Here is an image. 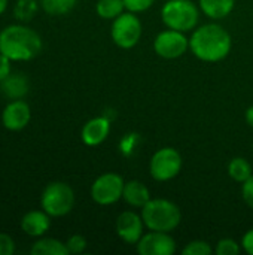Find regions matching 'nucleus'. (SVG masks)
Here are the masks:
<instances>
[{
	"instance_id": "nucleus-1",
	"label": "nucleus",
	"mask_w": 253,
	"mask_h": 255,
	"mask_svg": "<svg viewBox=\"0 0 253 255\" xmlns=\"http://www.w3.org/2000/svg\"><path fill=\"white\" fill-rule=\"evenodd\" d=\"M233 48V37L218 22L195 27L189 37L191 52L204 63H218L228 57Z\"/></svg>"
},
{
	"instance_id": "nucleus-2",
	"label": "nucleus",
	"mask_w": 253,
	"mask_h": 255,
	"mask_svg": "<svg viewBox=\"0 0 253 255\" xmlns=\"http://www.w3.org/2000/svg\"><path fill=\"white\" fill-rule=\"evenodd\" d=\"M43 48L40 34L28 25L10 24L0 31V52L10 61H30Z\"/></svg>"
},
{
	"instance_id": "nucleus-3",
	"label": "nucleus",
	"mask_w": 253,
	"mask_h": 255,
	"mask_svg": "<svg viewBox=\"0 0 253 255\" xmlns=\"http://www.w3.org/2000/svg\"><path fill=\"white\" fill-rule=\"evenodd\" d=\"M140 215L148 230L170 233L180 226V208L167 199H151L142 209Z\"/></svg>"
},
{
	"instance_id": "nucleus-4",
	"label": "nucleus",
	"mask_w": 253,
	"mask_h": 255,
	"mask_svg": "<svg viewBox=\"0 0 253 255\" xmlns=\"http://www.w3.org/2000/svg\"><path fill=\"white\" fill-rule=\"evenodd\" d=\"M161 19L167 28L186 33L197 27L200 10L192 0H167L161 7Z\"/></svg>"
},
{
	"instance_id": "nucleus-5",
	"label": "nucleus",
	"mask_w": 253,
	"mask_h": 255,
	"mask_svg": "<svg viewBox=\"0 0 253 255\" xmlns=\"http://www.w3.org/2000/svg\"><path fill=\"white\" fill-rule=\"evenodd\" d=\"M75 200V191L67 182L54 181L43 188L40 196V208L51 218H61L72 212Z\"/></svg>"
},
{
	"instance_id": "nucleus-6",
	"label": "nucleus",
	"mask_w": 253,
	"mask_h": 255,
	"mask_svg": "<svg viewBox=\"0 0 253 255\" xmlns=\"http://www.w3.org/2000/svg\"><path fill=\"white\" fill-rule=\"evenodd\" d=\"M143 27L142 21L134 12H122L116 16L110 27V37L116 46L121 49H131L134 48L142 39Z\"/></svg>"
},
{
	"instance_id": "nucleus-7",
	"label": "nucleus",
	"mask_w": 253,
	"mask_h": 255,
	"mask_svg": "<svg viewBox=\"0 0 253 255\" xmlns=\"http://www.w3.org/2000/svg\"><path fill=\"white\" fill-rule=\"evenodd\" d=\"M183 166L180 152L176 148L164 146L154 152L149 161V173L157 182H167L174 179Z\"/></svg>"
},
{
	"instance_id": "nucleus-8",
	"label": "nucleus",
	"mask_w": 253,
	"mask_h": 255,
	"mask_svg": "<svg viewBox=\"0 0 253 255\" xmlns=\"http://www.w3.org/2000/svg\"><path fill=\"white\" fill-rule=\"evenodd\" d=\"M125 181L119 173L107 172L100 175L91 185V199L100 206L115 205L122 199Z\"/></svg>"
},
{
	"instance_id": "nucleus-9",
	"label": "nucleus",
	"mask_w": 253,
	"mask_h": 255,
	"mask_svg": "<svg viewBox=\"0 0 253 255\" xmlns=\"http://www.w3.org/2000/svg\"><path fill=\"white\" fill-rule=\"evenodd\" d=\"M189 49V39L183 31L167 28L157 34L154 40V51L164 60L180 58Z\"/></svg>"
},
{
	"instance_id": "nucleus-10",
	"label": "nucleus",
	"mask_w": 253,
	"mask_h": 255,
	"mask_svg": "<svg viewBox=\"0 0 253 255\" xmlns=\"http://www.w3.org/2000/svg\"><path fill=\"white\" fill-rule=\"evenodd\" d=\"M136 250L140 255H173L177 247L170 233L149 230L136 244Z\"/></svg>"
},
{
	"instance_id": "nucleus-11",
	"label": "nucleus",
	"mask_w": 253,
	"mask_h": 255,
	"mask_svg": "<svg viewBox=\"0 0 253 255\" xmlns=\"http://www.w3.org/2000/svg\"><path fill=\"white\" fill-rule=\"evenodd\" d=\"M145 223L142 215L134 211H124L118 215L115 230L118 238L127 245H136L145 235Z\"/></svg>"
},
{
	"instance_id": "nucleus-12",
	"label": "nucleus",
	"mask_w": 253,
	"mask_h": 255,
	"mask_svg": "<svg viewBox=\"0 0 253 255\" xmlns=\"http://www.w3.org/2000/svg\"><path fill=\"white\" fill-rule=\"evenodd\" d=\"M31 120V109L22 99L9 102L1 112V124L9 131L24 130Z\"/></svg>"
},
{
	"instance_id": "nucleus-13",
	"label": "nucleus",
	"mask_w": 253,
	"mask_h": 255,
	"mask_svg": "<svg viewBox=\"0 0 253 255\" xmlns=\"http://www.w3.org/2000/svg\"><path fill=\"white\" fill-rule=\"evenodd\" d=\"M110 133V120L106 117H95L86 121L81 130V139L88 146H97L103 143Z\"/></svg>"
},
{
	"instance_id": "nucleus-14",
	"label": "nucleus",
	"mask_w": 253,
	"mask_h": 255,
	"mask_svg": "<svg viewBox=\"0 0 253 255\" xmlns=\"http://www.w3.org/2000/svg\"><path fill=\"white\" fill-rule=\"evenodd\" d=\"M21 230L30 238H42L51 229V217L43 211H30L21 218Z\"/></svg>"
},
{
	"instance_id": "nucleus-15",
	"label": "nucleus",
	"mask_w": 253,
	"mask_h": 255,
	"mask_svg": "<svg viewBox=\"0 0 253 255\" xmlns=\"http://www.w3.org/2000/svg\"><path fill=\"white\" fill-rule=\"evenodd\" d=\"M30 90V84L25 75L22 73H10L6 79L0 82V91L6 99L18 100L24 99Z\"/></svg>"
},
{
	"instance_id": "nucleus-16",
	"label": "nucleus",
	"mask_w": 253,
	"mask_h": 255,
	"mask_svg": "<svg viewBox=\"0 0 253 255\" xmlns=\"http://www.w3.org/2000/svg\"><path fill=\"white\" fill-rule=\"evenodd\" d=\"M122 200L131 206V208H139L142 209L149 200H151V193L149 188L137 179H131L125 182L124 185V193H122Z\"/></svg>"
},
{
	"instance_id": "nucleus-17",
	"label": "nucleus",
	"mask_w": 253,
	"mask_h": 255,
	"mask_svg": "<svg viewBox=\"0 0 253 255\" xmlns=\"http://www.w3.org/2000/svg\"><path fill=\"white\" fill-rule=\"evenodd\" d=\"M198 6L207 18L219 21L234 10L236 0H198Z\"/></svg>"
},
{
	"instance_id": "nucleus-18",
	"label": "nucleus",
	"mask_w": 253,
	"mask_h": 255,
	"mask_svg": "<svg viewBox=\"0 0 253 255\" xmlns=\"http://www.w3.org/2000/svg\"><path fill=\"white\" fill-rule=\"evenodd\" d=\"M30 253L33 255H69L66 242H61L54 238H37L31 245Z\"/></svg>"
},
{
	"instance_id": "nucleus-19",
	"label": "nucleus",
	"mask_w": 253,
	"mask_h": 255,
	"mask_svg": "<svg viewBox=\"0 0 253 255\" xmlns=\"http://www.w3.org/2000/svg\"><path fill=\"white\" fill-rule=\"evenodd\" d=\"M228 175L233 181L243 184L253 175L252 164L245 157H234L228 163Z\"/></svg>"
},
{
	"instance_id": "nucleus-20",
	"label": "nucleus",
	"mask_w": 253,
	"mask_h": 255,
	"mask_svg": "<svg viewBox=\"0 0 253 255\" xmlns=\"http://www.w3.org/2000/svg\"><path fill=\"white\" fill-rule=\"evenodd\" d=\"M39 7V0H16L13 6V16L21 22H28L37 15Z\"/></svg>"
},
{
	"instance_id": "nucleus-21",
	"label": "nucleus",
	"mask_w": 253,
	"mask_h": 255,
	"mask_svg": "<svg viewBox=\"0 0 253 255\" xmlns=\"http://www.w3.org/2000/svg\"><path fill=\"white\" fill-rule=\"evenodd\" d=\"M125 10L124 0H98L95 12L101 19H115Z\"/></svg>"
},
{
	"instance_id": "nucleus-22",
	"label": "nucleus",
	"mask_w": 253,
	"mask_h": 255,
	"mask_svg": "<svg viewBox=\"0 0 253 255\" xmlns=\"http://www.w3.org/2000/svg\"><path fill=\"white\" fill-rule=\"evenodd\" d=\"M40 7L52 16H61L69 13L78 3V0H39Z\"/></svg>"
},
{
	"instance_id": "nucleus-23",
	"label": "nucleus",
	"mask_w": 253,
	"mask_h": 255,
	"mask_svg": "<svg viewBox=\"0 0 253 255\" xmlns=\"http://www.w3.org/2000/svg\"><path fill=\"white\" fill-rule=\"evenodd\" d=\"M213 253H215V250L212 248V245L206 241H201V239L191 241L182 250L183 255H212Z\"/></svg>"
},
{
	"instance_id": "nucleus-24",
	"label": "nucleus",
	"mask_w": 253,
	"mask_h": 255,
	"mask_svg": "<svg viewBox=\"0 0 253 255\" xmlns=\"http://www.w3.org/2000/svg\"><path fill=\"white\" fill-rule=\"evenodd\" d=\"M242 251V245L231 239V238H224L216 244L215 253L218 255H237Z\"/></svg>"
},
{
	"instance_id": "nucleus-25",
	"label": "nucleus",
	"mask_w": 253,
	"mask_h": 255,
	"mask_svg": "<svg viewBox=\"0 0 253 255\" xmlns=\"http://www.w3.org/2000/svg\"><path fill=\"white\" fill-rule=\"evenodd\" d=\"M66 247H67L69 254H82L86 250L88 242L82 235H73L67 239Z\"/></svg>"
},
{
	"instance_id": "nucleus-26",
	"label": "nucleus",
	"mask_w": 253,
	"mask_h": 255,
	"mask_svg": "<svg viewBox=\"0 0 253 255\" xmlns=\"http://www.w3.org/2000/svg\"><path fill=\"white\" fill-rule=\"evenodd\" d=\"M157 0H124L125 9L134 13H140L145 12L148 9H151L155 4Z\"/></svg>"
},
{
	"instance_id": "nucleus-27",
	"label": "nucleus",
	"mask_w": 253,
	"mask_h": 255,
	"mask_svg": "<svg viewBox=\"0 0 253 255\" xmlns=\"http://www.w3.org/2000/svg\"><path fill=\"white\" fill-rule=\"evenodd\" d=\"M13 254H15V241L6 233H0V255Z\"/></svg>"
},
{
	"instance_id": "nucleus-28",
	"label": "nucleus",
	"mask_w": 253,
	"mask_h": 255,
	"mask_svg": "<svg viewBox=\"0 0 253 255\" xmlns=\"http://www.w3.org/2000/svg\"><path fill=\"white\" fill-rule=\"evenodd\" d=\"M242 196L245 203L253 209V175L242 184Z\"/></svg>"
},
{
	"instance_id": "nucleus-29",
	"label": "nucleus",
	"mask_w": 253,
	"mask_h": 255,
	"mask_svg": "<svg viewBox=\"0 0 253 255\" xmlns=\"http://www.w3.org/2000/svg\"><path fill=\"white\" fill-rule=\"evenodd\" d=\"M242 250L246 253V254L253 255V229L248 230L243 238H242Z\"/></svg>"
},
{
	"instance_id": "nucleus-30",
	"label": "nucleus",
	"mask_w": 253,
	"mask_h": 255,
	"mask_svg": "<svg viewBox=\"0 0 253 255\" xmlns=\"http://www.w3.org/2000/svg\"><path fill=\"white\" fill-rule=\"evenodd\" d=\"M10 73H12L10 60H9L6 55H3V54L0 52V82H1L3 79H6Z\"/></svg>"
},
{
	"instance_id": "nucleus-31",
	"label": "nucleus",
	"mask_w": 253,
	"mask_h": 255,
	"mask_svg": "<svg viewBox=\"0 0 253 255\" xmlns=\"http://www.w3.org/2000/svg\"><path fill=\"white\" fill-rule=\"evenodd\" d=\"M245 118H246V123L251 126L253 128V105L252 106H249L248 109H246V114H245Z\"/></svg>"
},
{
	"instance_id": "nucleus-32",
	"label": "nucleus",
	"mask_w": 253,
	"mask_h": 255,
	"mask_svg": "<svg viewBox=\"0 0 253 255\" xmlns=\"http://www.w3.org/2000/svg\"><path fill=\"white\" fill-rule=\"evenodd\" d=\"M7 3H9V0H0V15H3L4 10L7 9Z\"/></svg>"
}]
</instances>
